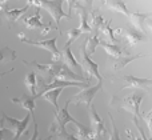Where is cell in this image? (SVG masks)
<instances>
[{"mask_svg": "<svg viewBox=\"0 0 152 140\" xmlns=\"http://www.w3.org/2000/svg\"><path fill=\"white\" fill-rule=\"evenodd\" d=\"M34 114H27L23 119H15V117H11L8 115L3 114L1 120H0V124H1L3 128H7L8 131H12L13 132V139L12 140H19L20 136L23 135L27 131L29 124V120H31V116Z\"/></svg>", "mask_w": 152, "mask_h": 140, "instance_id": "cell-1", "label": "cell"}, {"mask_svg": "<svg viewBox=\"0 0 152 140\" xmlns=\"http://www.w3.org/2000/svg\"><path fill=\"white\" fill-rule=\"evenodd\" d=\"M71 103H72L71 99H68L67 103H66V106H64L61 109L56 111L55 119H53L52 125H51V135L52 136H55L56 133H59L63 130H66V124H68V123H72V124H75V125L80 124L77 120L71 116V114H69V111H68V107H69Z\"/></svg>", "mask_w": 152, "mask_h": 140, "instance_id": "cell-2", "label": "cell"}, {"mask_svg": "<svg viewBox=\"0 0 152 140\" xmlns=\"http://www.w3.org/2000/svg\"><path fill=\"white\" fill-rule=\"evenodd\" d=\"M63 1L64 0H43L40 4V8L45 9L51 15L59 35H60V20L64 18H69L68 13L63 11Z\"/></svg>", "mask_w": 152, "mask_h": 140, "instance_id": "cell-3", "label": "cell"}, {"mask_svg": "<svg viewBox=\"0 0 152 140\" xmlns=\"http://www.w3.org/2000/svg\"><path fill=\"white\" fill-rule=\"evenodd\" d=\"M143 99H144V93L136 92V93H132V95L124 98L123 101H121L124 108L134 116V120H139V122L143 120L142 115H140V104H142Z\"/></svg>", "mask_w": 152, "mask_h": 140, "instance_id": "cell-4", "label": "cell"}, {"mask_svg": "<svg viewBox=\"0 0 152 140\" xmlns=\"http://www.w3.org/2000/svg\"><path fill=\"white\" fill-rule=\"evenodd\" d=\"M19 39L23 43H26V44L35 45V47H40L43 50L50 51L53 56L52 59H60V51L56 47V37H51V39H45V40H31V39H27L24 35L20 34L19 35Z\"/></svg>", "mask_w": 152, "mask_h": 140, "instance_id": "cell-5", "label": "cell"}, {"mask_svg": "<svg viewBox=\"0 0 152 140\" xmlns=\"http://www.w3.org/2000/svg\"><path fill=\"white\" fill-rule=\"evenodd\" d=\"M102 88H103V82H97V84H95V85H88L87 88L81 90L79 93H76L74 98L71 99V101H76L77 104L83 103L87 107H89L92 104V101H94L95 96L97 95V92Z\"/></svg>", "mask_w": 152, "mask_h": 140, "instance_id": "cell-6", "label": "cell"}, {"mask_svg": "<svg viewBox=\"0 0 152 140\" xmlns=\"http://www.w3.org/2000/svg\"><path fill=\"white\" fill-rule=\"evenodd\" d=\"M88 114H89V123H91V128H89V130L92 131L95 139L103 138V136L105 135V125H104V123H103L102 117L99 116V114H97L94 104H91V106L88 107Z\"/></svg>", "mask_w": 152, "mask_h": 140, "instance_id": "cell-7", "label": "cell"}, {"mask_svg": "<svg viewBox=\"0 0 152 140\" xmlns=\"http://www.w3.org/2000/svg\"><path fill=\"white\" fill-rule=\"evenodd\" d=\"M60 60L63 61L71 71H74L75 74L79 75V72H80V75H81V66L77 63L76 58L74 56V53H72L71 47H64L63 48V51L60 52Z\"/></svg>", "mask_w": 152, "mask_h": 140, "instance_id": "cell-8", "label": "cell"}, {"mask_svg": "<svg viewBox=\"0 0 152 140\" xmlns=\"http://www.w3.org/2000/svg\"><path fill=\"white\" fill-rule=\"evenodd\" d=\"M81 56H83V63H84V66L87 67V71L89 72V75L96 77L97 82H103V77L99 72V66H97V63H95V61L91 59V56H89L88 52L86 51L84 44L81 45Z\"/></svg>", "mask_w": 152, "mask_h": 140, "instance_id": "cell-9", "label": "cell"}, {"mask_svg": "<svg viewBox=\"0 0 152 140\" xmlns=\"http://www.w3.org/2000/svg\"><path fill=\"white\" fill-rule=\"evenodd\" d=\"M24 24L28 28H39L43 29V34H47V32L51 31V26H45L44 23L42 21V16H40V9L36 8V12L34 13L29 18H24Z\"/></svg>", "mask_w": 152, "mask_h": 140, "instance_id": "cell-10", "label": "cell"}, {"mask_svg": "<svg viewBox=\"0 0 152 140\" xmlns=\"http://www.w3.org/2000/svg\"><path fill=\"white\" fill-rule=\"evenodd\" d=\"M124 83V88H147L152 85V79H147V77H137V76H132V75H127L123 77Z\"/></svg>", "mask_w": 152, "mask_h": 140, "instance_id": "cell-11", "label": "cell"}, {"mask_svg": "<svg viewBox=\"0 0 152 140\" xmlns=\"http://www.w3.org/2000/svg\"><path fill=\"white\" fill-rule=\"evenodd\" d=\"M99 45H102L105 52L112 56L113 59H119L124 55H128V51L121 47L120 44H112V43H107V42H104V40H100Z\"/></svg>", "mask_w": 152, "mask_h": 140, "instance_id": "cell-12", "label": "cell"}, {"mask_svg": "<svg viewBox=\"0 0 152 140\" xmlns=\"http://www.w3.org/2000/svg\"><path fill=\"white\" fill-rule=\"evenodd\" d=\"M152 16V12H129L128 18L129 20H131V23L134 24V28L139 29V31L143 32V29H144V24L145 21L148 20V18H151Z\"/></svg>", "mask_w": 152, "mask_h": 140, "instance_id": "cell-13", "label": "cell"}, {"mask_svg": "<svg viewBox=\"0 0 152 140\" xmlns=\"http://www.w3.org/2000/svg\"><path fill=\"white\" fill-rule=\"evenodd\" d=\"M35 100H36V98L32 95H24V96H21V98H13L12 99L13 103L19 104L21 108L27 109L29 114H34V109H35V107H36Z\"/></svg>", "mask_w": 152, "mask_h": 140, "instance_id": "cell-14", "label": "cell"}, {"mask_svg": "<svg viewBox=\"0 0 152 140\" xmlns=\"http://www.w3.org/2000/svg\"><path fill=\"white\" fill-rule=\"evenodd\" d=\"M124 37H126V40L128 42V44H131V45L137 44V43L145 40V35L136 28H128L124 32Z\"/></svg>", "mask_w": 152, "mask_h": 140, "instance_id": "cell-15", "label": "cell"}, {"mask_svg": "<svg viewBox=\"0 0 152 140\" xmlns=\"http://www.w3.org/2000/svg\"><path fill=\"white\" fill-rule=\"evenodd\" d=\"M103 4H105L110 9H113L119 13H123V15H126V16H128L129 12H131L123 0H104Z\"/></svg>", "mask_w": 152, "mask_h": 140, "instance_id": "cell-16", "label": "cell"}, {"mask_svg": "<svg viewBox=\"0 0 152 140\" xmlns=\"http://www.w3.org/2000/svg\"><path fill=\"white\" fill-rule=\"evenodd\" d=\"M64 88H53V90H50L47 91V92L43 93V99H45L47 101H50L51 104L53 106V108L56 109V111H59V106H58V100H59V96H60V93L63 92Z\"/></svg>", "mask_w": 152, "mask_h": 140, "instance_id": "cell-17", "label": "cell"}, {"mask_svg": "<svg viewBox=\"0 0 152 140\" xmlns=\"http://www.w3.org/2000/svg\"><path fill=\"white\" fill-rule=\"evenodd\" d=\"M29 5L26 4L23 8H13V9H5L4 11V15L5 18L8 19V20L11 21V23H15V21H18L19 19L21 18V16L24 15V13L28 11Z\"/></svg>", "mask_w": 152, "mask_h": 140, "instance_id": "cell-18", "label": "cell"}, {"mask_svg": "<svg viewBox=\"0 0 152 140\" xmlns=\"http://www.w3.org/2000/svg\"><path fill=\"white\" fill-rule=\"evenodd\" d=\"M100 40H102V39L99 37V32H95L94 36L87 37L86 42L83 43L84 47H86V51H87V52H89L91 55H92V53H95V51H96V47L99 45Z\"/></svg>", "mask_w": 152, "mask_h": 140, "instance_id": "cell-19", "label": "cell"}, {"mask_svg": "<svg viewBox=\"0 0 152 140\" xmlns=\"http://www.w3.org/2000/svg\"><path fill=\"white\" fill-rule=\"evenodd\" d=\"M24 83H26L27 88L29 90V93L36 98V87H37V76H36V74H35V72H29V74L26 76V79H24Z\"/></svg>", "mask_w": 152, "mask_h": 140, "instance_id": "cell-20", "label": "cell"}, {"mask_svg": "<svg viewBox=\"0 0 152 140\" xmlns=\"http://www.w3.org/2000/svg\"><path fill=\"white\" fill-rule=\"evenodd\" d=\"M139 58H142V55H129L128 53V55H124L119 59H115V69L124 68V67L128 66L131 61L136 60V59H139Z\"/></svg>", "mask_w": 152, "mask_h": 140, "instance_id": "cell-21", "label": "cell"}, {"mask_svg": "<svg viewBox=\"0 0 152 140\" xmlns=\"http://www.w3.org/2000/svg\"><path fill=\"white\" fill-rule=\"evenodd\" d=\"M15 59H16V53L12 48H10V47L0 48V64L8 63V61H13Z\"/></svg>", "mask_w": 152, "mask_h": 140, "instance_id": "cell-22", "label": "cell"}, {"mask_svg": "<svg viewBox=\"0 0 152 140\" xmlns=\"http://www.w3.org/2000/svg\"><path fill=\"white\" fill-rule=\"evenodd\" d=\"M76 128H77V131H79L77 140H96L94 133H92V131L89 130V128H87L86 125H83L81 123L79 125H76Z\"/></svg>", "mask_w": 152, "mask_h": 140, "instance_id": "cell-23", "label": "cell"}, {"mask_svg": "<svg viewBox=\"0 0 152 140\" xmlns=\"http://www.w3.org/2000/svg\"><path fill=\"white\" fill-rule=\"evenodd\" d=\"M32 122H34V133H32L31 139L29 140H51L52 139V135L48 136L47 139H40L39 138V128H37V122H36V117H35V115H32Z\"/></svg>", "mask_w": 152, "mask_h": 140, "instance_id": "cell-24", "label": "cell"}, {"mask_svg": "<svg viewBox=\"0 0 152 140\" xmlns=\"http://www.w3.org/2000/svg\"><path fill=\"white\" fill-rule=\"evenodd\" d=\"M110 120H111V125H112V132H111L110 140H121L120 139V132H119L118 125L115 124V120H113V117L110 116Z\"/></svg>", "mask_w": 152, "mask_h": 140, "instance_id": "cell-25", "label": "cell"}, {"mask_svg": "<svg viewBox=\"0 0 152 140\" xmlns=\"http://www.w3.org/2000/svg\"><path fill=\"white\" fill-rule=\"evenodd\" d=\"M55 136H58V139H59V140H77V138H76V136L71 135V133H69L67 130H63L61 132L56 133Z\"/></svg>", "mask_w": 152, "mask_h": 140, "instance_id": "cell-26", "label": "cell"}, {"mask_svg": "<svg viewBox=\"0 0 152 140\" xmlns=\"http://www.w3.org/2000/svg\"><path fill=\"white\" fill-rule=\"evenodd\" d=\"M145 123L148 125V130H150V133H151V140H152V109L145 115Z\"/></svg>", "mask_w": 152, "mask_h": 140, "instance_id": "cell-27", "label": "cell"}, {"mask_svg": "<svg viewBox=\"0 0 152 140\" xmlns=\"http://www.w3.org/2000/svg\"><path fill=\"white\" fill-rule=\"evenodd\" d=\"M67 1V4H68V8H69V15H71V12H72V9L76 7V4L79 3V0H66Z\"/></svg>", "mask_w": 152, "mask_h": 140, "instance_id": "cell-28", "label": "cell"}, {"mask_svg": "<svg viewBox=\"0 0 152 140\" xmlns=\"http://www.w3.org/2000/svg\"><path fill=\"white\" fill-rule=\"evenodd\" d=\"M42 1H43V0H28V3H27V4H28L29 7H31V5H34L35 8H39V9H40V4H42Z\"/></svg>", "mask_w": 152, "mask_h": 140, "instance_id": "cell-29", "label": "cell"}, {"mask_svg": "<svg viewBox=\"0 0 152 140\" xmlns=\"http://www.w3.org/2000/svg\"><path fill=\"white\" fill-rule=\"evenodd\" d=\"M127 135H128V139L129 140H143L140 136H136V135H132L131 132H127Z\"/></svg>", "mask_w": 152, "mask_h": 140, "instance_id": "cell-30", "label": "cell"}, {"mask_svg": "<svg viewBox=\"0 0 152 140\" xmlns=\"http://www.w3.org/2000/svg\"><path fill=\"white\" fill-rule=\"evenodd\" d=\"M8 132V130L7 128H3V127H0V140H3L4 139V136H5V133Z\"/></svg>", "mask_w": 152, "mask_h": 140, "instance_id": "cell-31", "label": "cell"}, {"mask_svg": "<svg viewBox=\"0 0 152 140\" xmlns=\"http://www.w3.org/2000/svg\"><path fill=\"white\" fill-rule=\"evenodd\" d=\"M145 24H147L148 28H151V29H152V20H150V19H148V20L145 21Z\"/></svg>", "mask_w": 152, "mask_h": 140, "instance_id": "cell-32", "label": "cell"}, {"mask_svg": "<svg viewBox=\"0 0 152 140\" xmlns=\"http://www.w3.org/2000/svg\"><path fill=\"white\" fill-rule=\"evenodd\" d=\"M5 74H7V72H0V77H1V76H4Z\"/></svg>", "mask_w": 152, "mask_h": 140, "instance_id": "cell-33", "label": "cell"}]
</instances>
